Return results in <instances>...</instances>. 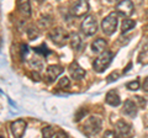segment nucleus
<instances>
[{
    "instance_id": "cd10ccee",
    "label": "nucleus",
    "mask_w": 148,
    "mask_h": 138,
    "mask_svg": "<svg viewBox=\"0 0 148 138\" xmlns=\"http://www.w3.org/2000/svg\"><path fill=\"white\" fill-rule=\"evenodd\" d=\"M37 1H38V3H42V1H45V0H37Z\"/></svg>"
},
{
    "instance_id": "a878e982",
    "label": "nucleus",
    "mask_w": 148,
    "mask_h": 138,
    "mask_svg": "<svg viewBox=\"0 0 148 138\" xmlns=\"http://www.w3.org/2000/svg\"><path fill=\"white\" fill-rule=\"evenodd\" d=\"M136 98H137V100H138V101H140L141 106H145V105H146V101H145V100H142V99L140 98V96H136Z\"/></svg>"
},
{
    "instance_id": "b1692460",
    "label": "nucleus",
    "mask_w": 148,
    "mask_h": 138,
    "mask_svg": "<svg viewBox=\"0 0 148 138\" xmlns=\"http://www.w3.org/2000/svg\"><path fill=\"white\" fill-rule=\"evenodd\" d=\"M32 79H34V80H36V81H40L41 80V78H40V74H38V73H32Z\"/></svg>"
},
{
    "instance_id": "f3484780",
    "label": "nucleus",
    "mask_w": 148,
    "mask_h": 138,
    "mask_svg": "<svg viewBox=\"0 0 148 138\" xmlns=\"http://www.w3.org/2000/svg\"><path fill=\"white\" fill-rule=\"evenodd\" d=\"M135 25H136V22L133 21V20L126 19V20H123V22H122L121 30H122V32H127V31H130L131 29H133V27H135Z\"/></svg>"
},
{
    "instance_id": "f257e3e1",
    "label": "nucleus",
    "mask_w": 148,
    "mask_h": 138,
    "mask_svg": "<svg viewBox=\"0 0 148 138\" xmlns=\"http://www.w3.org/2000/svg\"><path fill=\"white\" fill-rule=\"evenodd\" d=\"M101 130V120L98 116H91L85 121L83 126V132L86 136H94Z\"/></svg>"
},
{
    "instance_id": "412c9836",
    "label": "nucleus",
    "mask_w": 148,
    "mask_h": 138,
    "mask_svg": "<svg viewBox=\"0 0 148 138\" xmlns=\"http://www.w3.org/2000/svg\"><path fill=\"white\" fill-rule=\"evenodd\" d=\"M85 115H86V110H85V109H80L79 111L77 112V115H75V118H74V121H75V122L80 121V120H82L83 117H84Z\"/></svg>"
},
{
    "instance_id": "1a4fd4ad",
    "label": "nucleus",
    "mask_w": 148,
    "mask_h": 138,
    "mask_svg": "<svg viewBox=\"0 0 148 138\" xmlns=\"http://www.w3.org/2000/svg\"><path fill=\"white\" fill-rule=\"evenodd\" d=\"M69 74L72 75L73 79L80 80V79H83V78L85 77V70L77 62H73L71 66H69Z\"/></svg>"
},
{
    "instance_id": "7ed1b4c3",
    "label": "nucleus",
    "mask_w": 148,
    "mask_h": 138,
    "mask_svg": "<svg viewBox=\"0 0 148 138\" xmlns=\"http://www.w3.org/2000/svg\"><path fill=\"white\" fill-rule=\"evenodd\" d=\"M116 27H117V16L114 12H111L109 16H106L103 20V22H101V30L108 36L112 35L116 31Z\"/></svg>"
},
{
    "instance_id": "393cba45",
    "label": "nucleus",
    "mask_w": 148,
    "mask_h": 138,
    "mask_svg": "<svg viewBox=\"0 0 148 138\" xmlns=\"http://www.w3.org/2000/svg\"><path fill=\"white\" fill-rule=\"evenodd\" d=\"M143 90H146L147 93H148V77L146 78V80L145 83H143Z\"/></svg>"
},
{
    "instance_id": "6e6552de",
    "label": "nucleus",
    "mask_w": 148,
    "mask_h": 138,
    "mask_svg": "<svg viewBox=\"0 0 148 138\" xmlns=\"http://www.w3.org/2000/svg\"><path fill=\"white\" fill-rule=\"evenodd\" d=\"M10 130L14 137H17V138H21L22 136L25 135V131H26V122L24 120H16L15 122H12L10 125Z\"/></svg>"
},
{
    "instance_id": "5701e85b",
    "label": "nucleus",
    "mask_w": 148,
    "mask_h": 138,
    "mask_svg": "<svg viewBox=\"0 0 148 138\" xmlns=\"http://www.w3.org/2000/svg\"><path fill=\"white\" fill-rule=\"evenodd\" d=\"M117 77H119V74H117L116 72H115V73H112V74H111V75H109V78H108V81L110 83V81H112V80H116V79H117Z\"/></svg>"
},
{
    "instance_id": "20e7f679",
    "label": "nucleus",
    "mask_w": 148,
    "mask_h": 138,
    "mask_svg": "<svg viewBox=\"0 0 148 138\" xmlns=\"http://www.w3.org/2000/svg\"><path fill=\"white\" fill-rule=\"evenodd\" d=\"M96 30H98V24L94 16H88L84 21L82 22V31L84 32L86 36H91L94 35Z\"/></svg>"
},
{
    "instance_id": "dca6fc26",
    "label": "nucleus",
    "mask_w": 148,
    "mask_h": 138,
    "mask_svg": "<svg viewBox=\"0 0 148 138\" xmlns=\"http://www.w3.org/2000/svg\"><path fill=\"white\" fill-rule=\"evenodd\" d=\"M71 44H72V48L75 49V51H79L82 47V40L80 37L78 36L77 33H73L72 37H71Z\"/></svg>"
},
{
    "instance_id": "9d476101",
    "label": "nucleus",
    "mask_w": 148,
    "mask_h": 138,
    "mask_svg": "<svg viewBox=\"0 0 148 138\" xmlns=\"http://www.w3.org/2000/svg\"><path fill=\"white\" fill-rule=\"evenodd\" d=\"M63 73V68L61 66H49L46 70V78H47V81L52 83L57 78Z\"/></svg>"
},
{
    "instance_id": "39448f33",
    "label": "nucleus",
    "mask_w": 148,
    "mask_h": 138,
    "mask_svg": "<svg viewBox=\"0 0 148 138\" xmlns=\"http://www.w3.org/2000/svg\"><path fill=\"white\" fill-rule=\"evenodd\" d=\"M133 4L131 0H121L117 5H116V11L117 14H120L121 16L128 17L133 14Z\"/></svg>"
},
{
    "instance_id": "2eb2a0df",
    "label": "nucleus",
    "mask_w": 148,
    "mask_h": 138,
    "mask_svg": "<svg viewBox=\"0 0 148 138\" xmlns=\"http://www.w3.org/2000/svg\"><path fill=\"white\" fill-rule=\"evenodd\" d=\"M105 47H106V41L104 38L95 40L94 42H92V44H91V49H92V52H94V53L103 52V51L105 49Z\"/></svg>"
},
{
    "instance_id": "0eeeda50",
    "label": "nucleus",
    "mask_w": 148,
    "mask_h": 138,
    "mask_svg": "<svg viewBox=\"0 0 148 138\" xmlns=\"http://www.w3.org/2000/svg\"><path fill=\"white\" fill-rule=\"evenodd\" d=\"M89 11V4L86 0H78L72 8V14L77 17H82Z\"/></svg>"
},
{
    "instance_id": "9b49d317",
    "label": "nucleus",
    "mask_w": 148,
    "mask_h": 138,
    "mask_svg": "<svg viewBox=\"0 0 148 138\" xmlns=\"http://www.w3.org/2000/svg\"><path fill=\"white\" fill-rule=\"evenodd\" d=\"M122 112L125 115H127V116H130V117H136V115H137V106H136V104L133 102V101H131V100L125 101Z\"/></svg>"
},
{
    "instance_id": "f8f14e48",
    "label": "nucleus",
    "mask_w": 148,
    "mask_h": 138,
    "mask_svg": "<svg viewBox=\"0 0 148 138\" xmlns=\"http://www.w3.org/2000/svg\"><path fill=\"white\" fill-rule=\"evenodd\" d=\"M115 127H116V133L119 136H126L130 133V131H131V126H130L127 122H125L123 120H120Z\"/></svg>"
},
{
    "instance_id": "4be33fe9",
    "label": "nucleus",
    "mask_w": 148,
    "mask_h": 138,
    "mask_svg": "<svg viewBox=\"0 0 148 138\" xmlns=\"http://www.w3.org/2000/svg\"><path fill=\"white\" fill-rule=\"evenodd\" d=\"M127 88L130 90H137L138 88H140V81L138 80H135V81H131V83H128V84L126 85Z\"/></svg>"
},
{
    "instance_id": "423d86ee",
    "label": "nucleus",
    "mask_w": 148,
    "mask_h": 138,
    "mask_svg": "<svg viewBox=\"0 0 148 138\" xmlns=\"http://www.w3.org/2000/svg\"><path fill=\"white\" fill-rule=\"evenodd\" d=\"M49 37L52 38V41H53L56 44L62 46V44L66 43V41H67V38H68V33H67V32L64 31L63 29L58 27V29H54V30L51 31Z\"/></svg>"
},
{
    "instance_id": "f03ea898",
    "label": "nucleus",
    "mask_w": 148,
    "mask_h": 138,
    "mask_svg": "<svg viewBox=\"0 0 148 138\" xmlns=\"http://www.w3.org/2000/svg\"><path fill=\"white\" fill-rule=\"evenodd\" d=\"M111 61H112V53L111 52H104L94 61V63H92V68H94L95 72L101 73L109 67Z\"/></svg>"
},
{
    "instance_id": "bb28decb",
    "label": "nucleus",
    "mask_w": 148,
    "mask_h": 138,
    "mask_svg": "<svg viewBox=\"0 0 148 138\" xmlns=\"http://www.w3.org/2000/svg\"><path fill=\"white\" fill-rule=\"evenodd\" d=\"M105 136H106V137H110V136L114 137L115 133H114V132H110V131H106V132H105Z\"/></svg>"
},
{
    "instance_id": "4468645a",
    "label": "nucleus",
    "mask_w": 148,
    "mask_h": 138,
    "mask_svg": "<svg viewBox=\"0 0 148 138\" xmlns=\"http://www.w3.org/2000/svg\"><path fill=\"white\" fill-rule=\"evenodd\" d=\"M17 8L22 15L29 17L31 15V6H30V0H18Z\"/></svg>"
},
{
    "instance_id": "aec40b11",
    "label": "nucleus",
    "mask_w": 148,
    "mask_h": 138,
    "mask_svg": "<svg viewBox=\"0 0 148 138\" xmlns=\"http://www.w3.org/2000/svg\"><path fill=\"white\" fill-rule=\"evenodd\" d=\"M69 86V79L67 77L61 78V80L58 83V88H68Z\"/></svg>"
},
{
    "instance_id": "a211bd4d",
    "label": "nucleus",
    "mask_w": 148,
    "mask_h": 138,
    "mask_svg": "<svg viewBox=\"0 0 148 138\" xmlns=\"http://www.w3.org/2000/svg\"><path fill=\"white\" fill-rule=\"evenodd\" d=\"M54 131H53V128L52 127H45L43 130H42V135L45 137H54Z\"/></svg>"
},
{
    "instance_id": "ddd939ff",
    "label": "nucleus",
    "mask_w": 148,
    "mask_h": 138,
    "mask_svg": "<svg viewBox=\"0 0 148 138\" xmlns=\"http://www.w3.org/2000/svg\"><path fill=\"white\" fill-rule=\"evenodd\" d=\"M106 102L111 106H119L120 102H121V100H120V96L119 94L116 93L115 90H110L108 94H106Z\"/></svg>"
},
{
    "instance_id": "6ab92c4d",
    "label": "nucleus",
    "mask_w": 148,
    "mask_h": 138,
    "mask_svg": "<svg viewBox=\"0 0 148 138\" xmlns=\"http://www.w3.org/2000/svg\"><path fill=\"white\" fill-rule=\"evenodd\" d=\"M35 52L40 53V54H42V56H47V54L49 53V51L47 49V47H46V44H42L41 47L35 48Z\"/></svg>"
}]
</instances>
